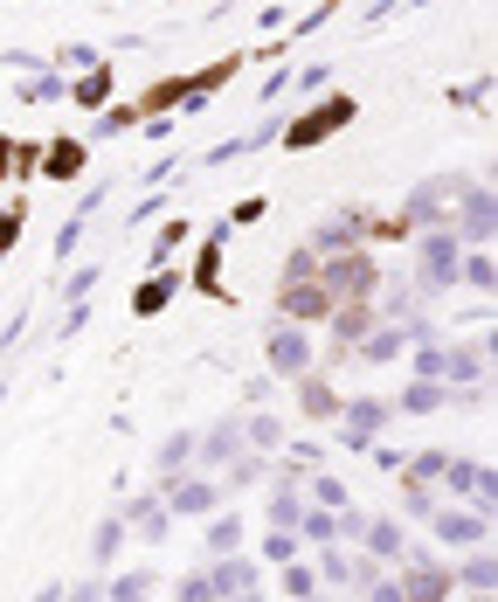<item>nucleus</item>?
<instances>
[{
	"label": "nucleus",
	"instance_id": "nucleus-1",
	"mask_svg": "<svg viewBox=\"0 0 498 602\" xmlns=\"http://www.w3.org/2000/svg\"><path fill=\"white\" fill-rule=\"evenodd\" d=\"M291 312H298V319H311V312H326V292H311V284H298V292H291Z\"/></svg>",
	"mask_w": 498,
	"mask_h": 602
}]
</instances>
